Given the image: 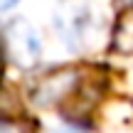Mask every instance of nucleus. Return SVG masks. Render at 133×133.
<instances>
[{"instance_id": "1", "label": "nucleus", "mask_w": 133, "mask_h": 133, "mask_svg": "<svg viewBox=\"0 0 133 133\" xmlns=\"http://www.w3.org/2000/svg\"><path fill=\"white\" fill-rule=\"evenodd\" d=\"M5 39H8V54L22 66H32L39 59V52H42V44H39V37L35 35V30L30 25L15 20L12 25H8V32H5Z\"/></svg>"}, {"instance_id": "3", "label": "nucleus", "mask_w": 133, "mask_h": 133, "mask_svg": "<svg viewBox=\"0 0 133 133\" xmlns=\"http://www.w3.org/2000/svg\"><path fill=\"white\" fill-rule=\"evenodd\" d=\"M57 133H81L79 128H62V131H57Z\"/></svg>"}, {"instance_id": "4", "label": "nucleus", "mask_w": 133, "mask_h": 133, "mask_svg": "<svg viewBox=\"0 0 133 133\" xmlns=\"http://www.w3.org/2000/svg\"><path fill=\"white\" fill-rule=\"evenodd\" d=\"M12 3H15V0H3V8H10Z\"/></svg>"}, {"instance_id": "2", "label": "nucleus", "mask_w": 133, "mask_h": 133, "mask_svg": "<svg viewBox=\"0 0 133 133\" xmlns=\"http://www.w3.org/2000/svg\"><path fill=\"white\" fill-rule=\"evenodd\" d=\"M86 15H89V10H86V8H79V5L74 8L71 17H69V12H66L64 8H59V12H57V30L62 32V37L69 44H76L81 39V30H84L81 25H84Z\"/></svg>"}]
</instances>
